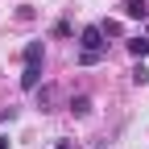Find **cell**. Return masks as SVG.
Listing matches in <instances>:
<instances>
[{
  "label": "cell",
  "instance_id": "11",
  "mask_svg": "<svg viewBox=\"0 0 149 149\" xmlns=\"http://www.w3.org/2000/svg\"><path fill=\"white\" fill-rule=\"evenodd\" d=\"M54 149H79V145H74V141H66V137H62L58 145H54Z\"/></svg>",
  "mask_w": 149,
  "mask_h": 149
},
{
  "label": "cell",
  "instance_id": "5",
  "mask_svg": "<svg viewBox=\"0 0 149 149\" xmlns=\"http://www.w3.org/2000/svg\"><path fill=\"white\" fill-rule=\"evenodd\" d=\"M120 13L128 17V21H145V17H149V4H145V0H124Z\"/></svg>",
  "mask_w": 149,
  "mask_h": 149
},
{
  "label": "cell",
  "instance_id": "7",
  "mask_svg": "<svg viewBox=\"0 0 149 149\" xmlns=\"http://www.w3.org/2000/svg\"><path fill=\"white\" fill-rule=\"evenodd\" d=\"M21 58H25V66H29V62H42V58H46V46H42V42H29Z\"/></svg>",
  "mask_w": 149,
  "mask_h": 149
},
{
  "label": "cell",
  "instance_id": "12",
  "mask_svg": "<svg viewBox=\"0 0 149 149\" xmlns=\"http://www.w3.org/2000/svg\"><path fill=\"white\" fill-rule=\"evenodd\" d=\"M0 149H8V137H0Z\"/></svg>",
  "mask_w": 149,
  "mask_h": 149
},
{
  "label": "cell",
  "instance_id": "10",
  "mask_svg": "<svg viewBox=\"0 0 149 149\" xmlns=\"http://www.w3.org/2000/svg\"><path fill=\"white\" fill-rule=\"evenodd\" d=\"M100 29H104V37H120V21H104Z\"/></svg>",
  "mask_w": 149,
  "mask_h": 149
},
{
  "label": "cell",
  "instance_id": "1",
  "mask_svg": "<svg viewBox=\"0 0 149 149\" xmlns=\"http://www.w3.org/2000/svg\"><path fill=\"white\" fill-rule=\"evenodd\" d=\"M104 46H108V42H104V29H100V25H87V29L79 33V50H100V54H104Z\"/></svg>",
  "mask_w": 149,
  "mask_h": 149
},
{
  "label": "cell",
  "instance_id": "4",
  "mask_svg": "<svg viewBox=\"0 0 149 149\" xmlns=\"http://www.w3.org/2000/svg\"><path fill=\"white\" fill-rule=\"evenodd\" d=\"M54 104H58V87H54V83L37 87V108H42V112H54Z\"/></svg>",
  "mask_w": 149,
  "mask_h": 149
},
{
  "label": "cell",
  "instance_id": "2",
  "mask_svg": "<svg viewBox=\"0 0 149 149\" xmlns=\"http://www.w3.org/2000/svg\"><path fill=\"white\" fill-rule=\"evenodd\" d=\"M21 87L25 91H37V87H42V62H29L21 70Z\"/></svg>",
  "mask_w": 149,
  "mask_h": 149
},
{
  "label": "cell",
  "instance_id": "3",
  "mask_svg": "<svg viewBox=\"0 0 149 149\" xmlns=\"http://www.w3.org/2000/svg\"><path fill=\"white\" fill-rule=\"evenodd\" d=\"M91 108H95V104H91V95H70V104H66V112H70V116H79V120L91 116Z\"/></svg>",
  "mask_w": 149,
  "mask_h": 149
},
{
  "label": "cell",
  "instance_id": "9",
  "mask_svg": "<svg viewBox=\"0 0 149 149\" xmlns=\"http://www.w3.org/2000/svg\"><path fill=\"white\" fill-rule=\"evenodd\" d=\"M133 83H137V87H145V83H149V70H145V62H137V66H133Z\"/></svg>",
  "mask_w": 149,
  "mask_h": 149
},
{
  "label": "cell",
  "instance_id": "6",
  "mask_svg": "<svg viewBox=\"0 0 149 149\" xmlns=\"http://www.w3.org/2000/svg\"><path fill=\"white\" fill-rule=\"evenodd\" d=\"M128 54H133V58H145V54H149V37H128Z\"/></svg>",
  "mask_w": 149,
  "mask_h": 149
},
{
  "label": "cell",
  "instance_id": "8",
  "mask_svg": "<svg viewBox=\"0 0 149 149\" xmlns=\"http://www.w3.org/2000/svg\"><path fill=\"white\" fill-rule=\"evenodd\" d=\"M100 58H104L100 50H79V66H95Z\"/></svg>",
  "mask_w": 149,
  "mask_h": 149
}]
</instances>
